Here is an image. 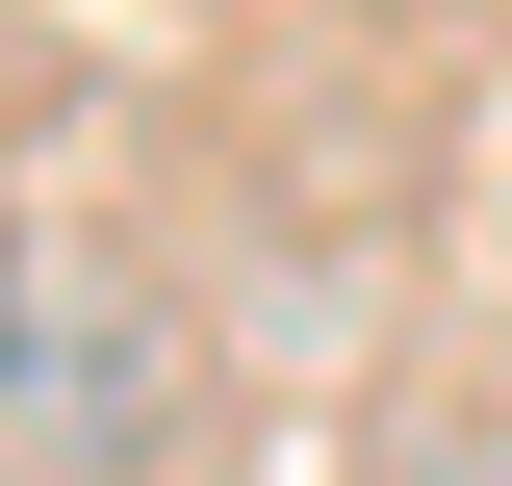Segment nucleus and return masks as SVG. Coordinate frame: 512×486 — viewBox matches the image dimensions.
Wrapping results in <instances>:
<instances>
[]
</instances>
